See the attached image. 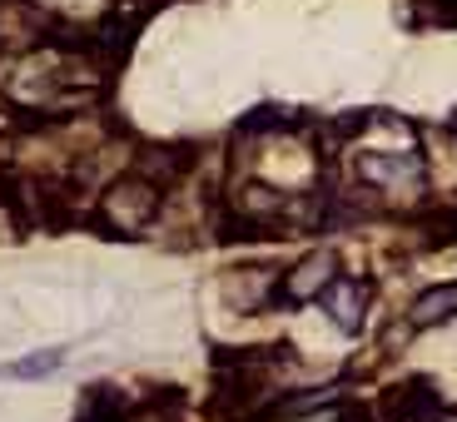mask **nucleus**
<instances>
[{
  "label": "nucleus",
  "mask_w": 457,
  "mask_h": 422,
  "mask_svg": "<svg viewBox=\"0 0 457 422\" xmlns=\"http://www.w3.org/2000/svg\"><path fill=\"white\" fill-rule=\"evenodd\" d=\"M453 313H457V284H443V288H428V294L412 298L408 323L412 328H433V323H447Z\"/></svg>",
  "instance_id": "5"
},
{
  "label": "nucleus",
  "mask_w": 457,
  "mask_h": 422,
  "mask_svg": "<svg viewBox=\"0 0 457 422\" xmlns=\"http://www.w3.org/2000/svg\"><path fill=\"white\" fill-rule=\"evenodd\" d=\"M60 363H65V348H46V353H25L15 363H5L0 373L11 377V383H35V377H50Z\"/></svg>",
  "instance_id": "6"
},
{
  "label": "nucleus",
  "mask_w": 457,
  "mask_h": 422,
  "mask_svg": "<svg viewBox=\"0 0 457 422\" xmlns=\"http://www.w3.org/2000/svg\"><path fill=\"white\" fill-rule=\"evenodd\" d=\"M338 278V263L333 253H309V259H298L284 278H278V294H274V309H303L313 298H323V288Z\"/></svg>",
  "instance_id": "2"
},
{
  "label": "nucleus",
  "mask_w": 457,
  "mask_h": 422,
  "mask_svg": "<svg viewBox=\"0 0 457 422\" xmlns=\"http://www.w3.org/2000/svg\"><path fill=\"white\" fill-rule=\"evenodd\" d=\"M319 309L328 313L333 323H338V333H358V328H363V313H368V284L338 274L328 288H323Z\"/></svg>",
  "instance_id": "3"
},
{
  "label": "nucleus",
  "mask_w": 457,
  "mask_h": 422,
  "mask_svg": "<svg viewBox=\"0 0 457 422\" xmlns=\"http://www.w3.org/2000/svg\"><path fill=\"white\" fill-rule=\"evenodd\" d=\"M100 214L125 224V234H145L154 219H160V184L145 179V174H125L114 179L100 194Z\"/></svg>",
  "instance_id": "1"
},
{
  "label": "nucleus",
  "mask_w": 457,
  "mask_h": 422,
  "mask_svg": "<svg viewBox=\"0 0 457 422\" xmlns=\"http://www.w3.org/2000/svg\"><path fill=\"white\" fill-rule=\"evenodd\" d=\"M437 408H443V402H437V393H433L428 377H408L403 388H393L388 398H383V412L398 418V422H428Z\"/></svg>",
  "instance_id": "4"
}]
</instances>
